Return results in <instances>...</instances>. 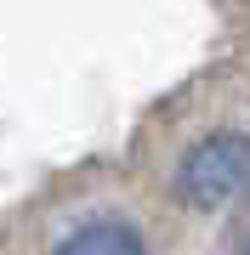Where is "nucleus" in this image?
<instances>
[{"instance_id":"nucleus-1","label":"nucleus","mask_w":250,"mask_h":255,"mask_svg":"<svg viewBox=\"0 0 250 255\" xmlns=\"http://www.w3.org/2000/svg\"><path fill=\"white\" fill-rule=\"evenodd\" d=\"M245 182H250V136H239V130L205 136L176 170V187H182V199L194 210L228 204L233 193H245Z\"/></svg>"},{"instance_id":"nucleus-2","label":"nucleus","mask_w":250,"mask_h":255,"mask_svg":"<svg viewBox=\"0 0 250 255\" xmlns=\"http://www.w3.org/2000/svg\"><path fill=\"white\" fill-rule=\"evenodd\" d=\"M51 255H142V233L125 216H97V221H80L74 233H63Z\"/></svg>"},{"instance_id":"nucleus-3","label":"nucleus","mask_w":250,"mask_h":255,"mask_svg":"<svg viewBox=\"0 0 250 255\" xmlns=\"http://www.w3.org/2000/svg\"><path fill=\"white\" fill-rule=\"evenodd\" d=\"M239 255H250V238H245V250H239Z\"/></svg>"}]
</instances>
